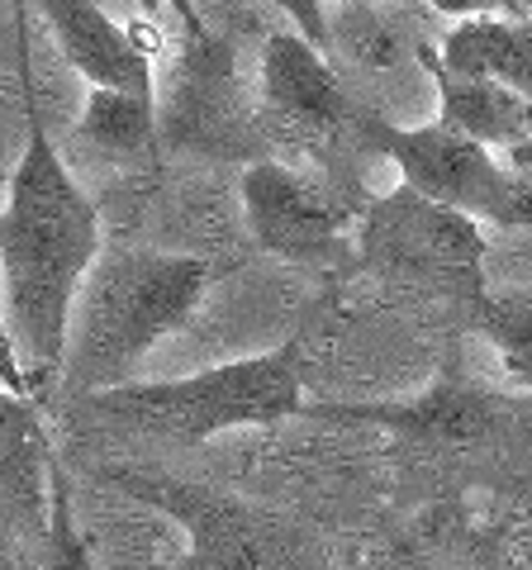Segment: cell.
Returning <instances> with one entry per match:
<instances>
[{"mask_svg": "<svg viewBox=\"0 0 532 570\" xmlns=\"http://www.w3.org/2000/svg\"><path fill=\"white\" fill-rule=\"evenodd\" d=\"M105 480L186 532V551L171 570H318L309 532L266 504L134 466H110Z\"/></svg>", "mask_w": 532, "mask_h": 570, "instance_id": "obj_5", "label": "cell"}, {"mask_svg": "<svg viewBox=\"0 0 532 570\" xmlns=\"http://www.w3.org/2000/svg\"><path fill=\"white\" fill-rule=\"evenodd\" d=\"M77 142L86 153L105 157L110 167H144L162 148L157 138V100L138 96H110V91H86Z\"/></svg>", "mask_w": 532, "mask_h": 570, "instance_id": "obj_14", "label": "cell"}, {"mask_svg": "<svg viewBox=\"0 0 532 570\" xmlns=\"http://www.w3.org/2000/svg\"><path fill=\"white\" fill-rule=\"evenodd\" d=\"M39 20L48 24L52 43H58L67 67L86 81V91L157 100L152 48L138 39L129 24H119L105 6H86V0H48V6H39Z\"/></svg>", "mask_w": 532, "mask_h": 570, "instance_id": "obj_11", "label": "cell"}, {"mask_svg": "<svg viewBox=\"0 0 532 570\" xmlns=\"http://www.w3.org/2000/svg\"><path fill=\"white\" fill-rule=\"evenodd\" d=\"M238 195L247 234L266 257H280L290 266H333L352 253V224L357 219H347V209L324 186L305 181L276 157L243 167Z\"/></svg>", "mask_w": 532, "mask_h": 570, "instance_id": "obj_8", "label": "cell"}, {"mask_svg": "<svg viewBox=\"0 0 532 570\" xmlns=\"http://www.w3.org/2000/svg\"><path fill=\"white\" fill-rule=\"evenodd\" d=\"M305 414L333 419V423L385 428L395 438L433 442V448H475V442H490L500 433L519 409L481 385L461 381L456 371H442L428 390H418L410 400H352V404L338 400V404H309Z\"/></svg>", "mask_w": 532, "mask_h": 570, "instance_id": "obj_9", "label": "cell"}, {"mask_svg": "<svg viewBox=\"0 0 532 570\" xmlns=\"http://www.w3.org/2000/svg\"><path fill=\"white\" fill-rule=\"evenodd\" d=\"M176 43L171 71L157 91V138L176 153L266 163V119L257 86L243 77L238 43L228 29H215L200 6H171Z\"/></svg>", "mask_w": 532, "mask_h": 570, "instance_id": "obj_4", "label": "cell"}, {"mask_svg": "<svg viewBox=\"0 0 532 570\" xmlns=\"http://www.w3.org/2000/svg\"><path fill=\"white\" fill-rule=\"evenodd\" d=\"M0 390L14 400H33V385L24 376V362H20V347L10 337V324H6V309H0Z\"/></svg>", "mask_w": 532, "mask_h": 570, "instance_id": "obj_16", "label": "cell"}, {"mask_svg": "<svg viewBox=\"0 0 532 570\" xmlns=\"http://www.w3.org/2000/svg\"><path fill=\"white\" fill-rule=\"evenodd\" d=\"M257 96L266 124H290L299 134H343L357 124L343 77L295 29H272L257 52Z\"/></svg>", "mask_w": 532, "mask_h": 570, "instance_id": "obj_10", "label": "cell"}, {"mask_svg": "<svg viewBox=\"0 0 532 570\" xmlns=\"http://www.w3.org/2000/svg\"><path fill=\"white\" fill-rule=\"evenodd\" d=\"M357 134L400 167V186L418 190L423 200L447 205L475 224L532 228V186L447 124H385L362 115Z\"/></svg>", "mask_w": 532, "mask_h": 570, "instance_id": "obj_7", "label": "cell"}, {"mask_svg": "<svg viewBox=\"0 0 532 570\" xmlns=\"http://www.w3.org/2000/svg\"><path fill=\"white\" fill-rule=\"evenodd\" d=\"M219 266L190 253H157V247H110L91 266L67 333L62 381L81 400L110 395L138 381L144 356L181 333Z\"/></svg>", "mask_w": 532, "mask_h": 570, "instance_id": "obj_2", "label": "cell"}, {"mask_svg": "<svg viewBox=\"0 0 532 570\" xmlns=\"http://www.w3.org/2000/svg\"><path fill=\"white\" fill-rule=\"evenodd\" d=\"M437 58L447 71L500 81L532 100V24L513 20V14L475 10L466 20H456L442 39Z\"/></svg>", "mask_w": 532, "mask_h": 570, "instance_id": "obj_13", "label": "cell"}, {"mask_svg": "<svg viewBox=\"0 0 532 570\" xmlns=\"http://www.w3.org/2000/svg\"><path fill=\"white\" fill-rule=\"evenodd\" d=\"M14 48L24 71V153L0 200V309L20 347L33 395L62 376L72 309L91 266L100 262V209L62 163L43 129L39 96L29 81V33L24 10H14Z\"/></svg>", "mask_w": 532, "mask_h": 570, "instance_id": "obj_1", "label": "cell"}, {"mask_svg": "<svg viewBox=\"0 0 532 570\" xmlns=\"http://www.w3.org/2000/svg\"><path fill=\"white\" fill-rule=\"evenodd\" d=\"M91 414H105L148 438H167L181 448L234 433V428H272L299 419L305 400V337H286L272 352L234 356V362L190 371L171 381H134L110 395L86 400Z\"/></svg>", "mask_w": 532, "mask_h": 570, "instance_id": "obj_3", "label": "cell"}, {"mask_svg": "<svg viewBox=\"0 0 532 570\" xmlns=\"http://www.w3.org/2000/svg\"><path fill=\"white\" fill-rule=\"evenodd\" d=\"M418 62L428 67V77L437 86V124H447L452 134L481 142L490 153H532V100L509 91L500 81L485 77H461L447 71L433 43H418Z\"/></svg>", "mask_w": 532, "mask_h": 570, "instance_id": "obj_12", "label": "cell"}, {"mask_svg": "<svg viewBox=\"0 0 532 570\" xmlns=\"http://www.w3.org/2000/svg\"><path fill=\"white\" fill-rule=\"evenodd\" d=\"M475 328H481V337L494 347V356H500L504 376L513 385L532 390V295L528 291H509V295H490L471 309Z\"/></svg>", "mask_w": 532, "mask_h": 570, "instance_id": "obj_15", "label": "cell"}, {"mask_svg": "<svg viewBox=\"0 0 532 570\" xmlns=\"http://www.w3.org/2000/svg\"><path fill=\"white\" fill-rule=\"evenodd\" d=\"M352 253L371 272L456 299V305L475 309L485 299V228L447 205L423 200L410 186L376 195L357 214Z\"/></svg>", "mask_w": 532, "mask_h": 570, "instance_id": "obj_6", "label": "cell"}]
</instances>
